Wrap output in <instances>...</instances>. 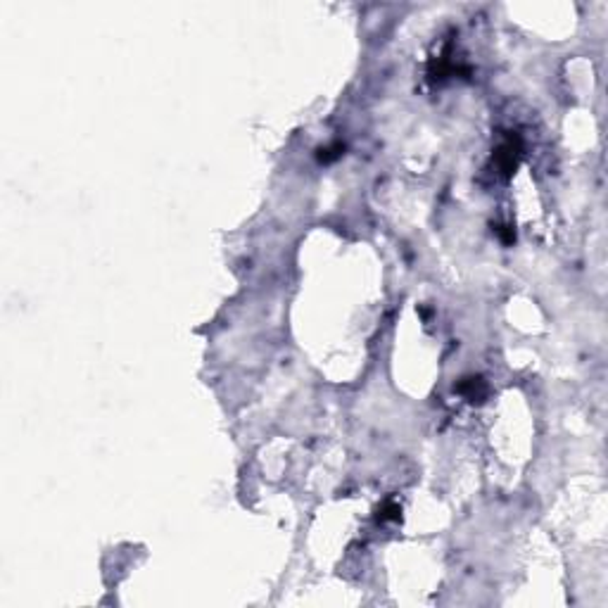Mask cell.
<instances>
[{
	"label": "cell",
	"instance_id": "cell-1",
	"mask_svg": "<svg viewBox=\"0 0 608 608\" xmlns=\"http://www.w3.org/2000/svg\"><path fill=\"white\" fill-rule=\"evenodd\" d=\"M459 390L468 397V399H475V397H482V394H485V385L480 383V378H468Z\"/></svg>",
	"mask_w": 608,
	"mask_h": 608
},
{
	"label": "cell",
	"instance_id": "cell-2",
	"mask_svg": "<svg viewBox=\"0 0 608 608\" xmlns=\"http://www.w3.org/2000/svg\"><path fill=\"white\" fill-rule=\"evenodd\" d=\"M397 513H399V506H394V504H387L385 509H383V516H380V518H383V520H387V518H399Z\"/></svg>",
	"mask_w": 608,
	"mask_h": 608
}]
</instances>
